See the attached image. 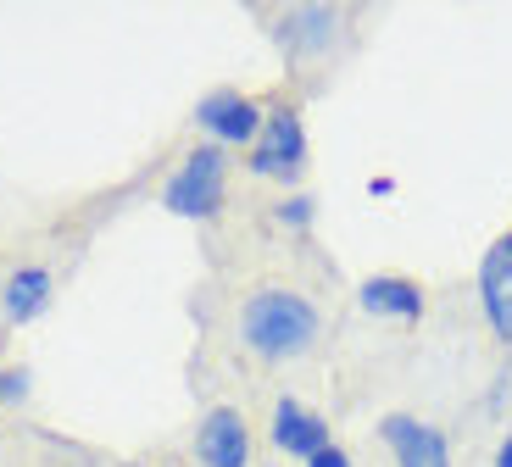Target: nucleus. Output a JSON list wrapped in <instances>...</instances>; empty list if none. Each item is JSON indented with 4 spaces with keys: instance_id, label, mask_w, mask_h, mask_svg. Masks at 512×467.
Instances as JSON below:
<instances>
[{
    "instance_id": "11",
    "label": "nucleus",
    "mask_w": 512,
    "mask_h": 467,
    "mask_svg": "<svg viewBox=\"0 0 512 467\" xmlns=\"http://www.w3.org/2000/svg\"><path fill=\"white\" fill-rule=\"evenodd\" d=\"M284 45H290L295 56H301V51H323V45H334V12H323V6L290 12V23H284Z\"/></svg>"
},
{
    "instance_id": "12",
    "label": "nucleus",
    "mask_w": 512,
    "mask_h": 467,
    "mask_svg": "<svg viewBox=\"0 0 512 467\" xmlns=\"http://www.w3.org/2000/svg\"><path fill=\"white\" fill-rule=\"evenodd\" d=\"M23 395H28V373H23V367L0 373V401H23Z\"/></svg>"
},
{
    "instance_id": "3",
    "label": "nucleus",
    "mask_w": 512,
    "mask_h": 467,
    "mask_svg": "<svg viewBox=\"0 0 512 467\" xmlns=\"http://www.w3.org/2000/svg\"><path fill=\"white\" fill-rule=\"evenodd\" d=\"M245 167H251L256 178H284V184H290V178L307 167V128H301V112L279 106V112L262 117V134H256Z\"/></svg>"
},
{
    "instance_id": "8",
    "label": "nucleus",
    "mask_w": 512,
    "mask_h": 467,
    "mask_svg": "<svg viewBox=\"0 0 512 467\" xmlns=\"http://www.w3.org/2000/svg\"><path fill=\"white\" fill-rule=\"evenodd\" d=\"M273 445H279V451H290L295 462H312V456L318 451H329V423H323L318 412H307V406L301 401H290V395H284L279 406H273Z\"/></svg>"
},
{
    "instance_id": "2",
    "label": "nucleus",
    "mask_w": 512,
    "mask_h": 467,
    "mask_svg": "<svg viewBox=\"0 0 512 467\" xmlns=\"http://www.w3.org/2000/svg\"><path fill=\"white\" fill-rule=\"evenodd\" d=\"M223 190H229V156H223V145H195L179 162V173L167 178L162 206L173 217H218Z\"/></svg>"
},
{
    "instance_id": "4",
    "label": "nucleus",
    "mask_w": 512,
    "mask_h": 467,
    "mask_svg": "<svg viewBox=\"0 0 512 467\" xmlns=\"http://www.w3.org/2000/svg\"><path fill=\"white\" fill-rule=\"evenodd\" d=\"M195 462L201 467H251V429L234 406H212L195 429Z\"/></svg>"
},
{
    "instance_id": "6",
    "label": "nucleus",
    "mask_w": 512,
    "mask_h": 467,
    "mask_svg": "<svg viewBox=\"0 0 512 467\" xmlns=\"http://www.w3.org/2000/svg\"><path fill=\"white\" fill-rule=\"evenodd\" d=\"M262 117L268 112L256 101H245V95H234V89H218V95H206V101L195 106V123L218 139V145H256Z\"/></svg>"
},
{
    "instance_id": "9",
    "label": "nucleus",
    "mask_w": 512,
    "mask_h": 467,
    "mask_svg": "<svg viewBox=\"0 0 512 467\" xmlns=\"http://www.w3.org/2000/svg\"><path fill=\"white\" fill-rule=\"evenodd\" d=\"M362 306L373 317H401V323H418L423 317V290L412 278H368L362 284Z\"/></svg>"
},
{
    "instance_id": "5",
    "label": "nucleus",
    "mask_w": 512,
    "mask_h": 467,
    "mask_svg": "<svg viewBox=\"0 0 512 467\" xmlns=\"http://www.w3.org/2000/svg\"><path fill=\"white\" fill-rule=\"evenodd\" d=\"M379 440L390 445L396 467H451V445L440 429H429L423 417H407V412H390L379 423Z\"/></svg>"
},
{
    "instance_id": "13",
    "label": "nucleus",
    "mask_w": 512,
    "mask_h": 467,
    "mask_svg": "<svg viewBox=\"0 0 512 467\" xmlns=\"http://www.w3.org/2000/svg\"><path fill=\"white\" fill-rule=\"evenodd\" d=\"M279 217H284V223H295V228H307L312 201H307V195H295V201H284V206H279Z\"/></svg>"
},
{
    "instance_id": "15",
    "label": "nucleus",
    "mask_w": 512,
    "mask_h": 467,
    "mask_svg": "<svg viewBox=\"0 0 512 467\" xmlns=\"http://www.w3.org/2000/svg\"><path fill=\"white\" fill-rule=\"evenodd\" d=\"M496 467H512V434H507V440L496 445Z\"/></svg>"
},
{
    "instance_id": "10",
    "label": "nucleus",
    "mask_w": 512,
    "mask_h": 467,
    "mask_svg": "<svg viewBox=\"0 0 512 467\" xmlns=\"http://www.w3.org/2000/svg\"><path fill=\"white\" fill-rule=\"evenodd\" d=\"M0 306H6L12 323H34V317L51 306V273H45V267H17V273L6 278V290H0Z\"/></svg>"
},
{
    "instance_id": "1",
    "label": "nucleus",
    "mask_w": 512,
    "mask_h": 467,
    "mask_svg": "<svg viewBox=\"0 0 512 467\" xmlns=\"http://www.w3.org/2000/svg\"><path fill=\"white\" fill-rule=\"evenodd\" d=\"M318 306L301 290H284V284H268V290L245 295L240 306V340L251 356L262 362H290V356H307L318 345Z\"/></svg>"
},
{
    "instance_id": "7",
    "label": "nucleus",
    "mask_w": 512,
    "mask_h": 467,
    "mask_svg": "<svg viewBox=\"0 0 512 467\" xmlns=\"http://www.w3.org/2000/svg\"><path fill=\"white\" fill-rule=\"evenodd\" d=\"M479 306H485L496 340L512 345V234H501L479 262Z\"/></svg>"
},
{
    "instance_id": "14",
    "label": "nucleus",
    "mask_w": 512,
    "mask_h": 467,
    "mask_svg": "<svg viewBox=\"0 0 512 467\" xmlns=\"http://www.w3.org/2000/svg\"><path fill=\"white\" fill-rule=\"evenodd\" d=\"M307 467H351V456L340 451V445H329V451H318V456H312Z\"/></svg>"
}]
</instances>
